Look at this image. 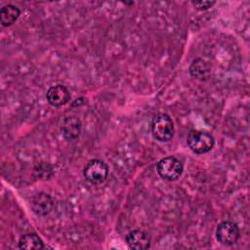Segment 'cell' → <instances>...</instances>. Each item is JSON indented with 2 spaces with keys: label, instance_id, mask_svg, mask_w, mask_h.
Segmentation results:
<instances>
[{
  "label": "cell",
  "instance_id": "cell-1",
  "mask_svg": "<svg viewBox=\"0 0 250 250\" xmlns=\"http://www.w3.org/2000/svg\"><path fill=\"white\" fill-rule=\"evenodd\" d=\"M175 128L172 118L166 113L156 114L151 121V134L152 137L160 142H169L174 136Z\"/></svg>",
  "mask_w": 250,
  "mask_h": 250
},
{
  "label": "cell",
  "instance_id": "cell-2",
  "mask_svg": "<svg viewBox=\"0 0 250 250\" xmlns=\"http://www.w3.org/2000/svg\"><path fill=\"white\" fill-rule=\"evenodd\" d=\"M189 149L195 154H203L214 146V138L211 134L202 130H190L187 137Z\"/></svg>",
  "mask_w": 250,
  "mask_h": 250
},
{
  "label": "cell",
  "instance_id": "cell-3",
  "mask_svg": "<svg viewBox=\"0 0 250 250\" xmlns=\"http://www.w3.org/2000/svg\"><path fill=\"white\" fill-rule=\"evenodd\" d=\"M156 170L157 174L163 180L176 181L183 173V164L178 158L174 156H167L157 162Z\"/></svg>",
  "mask_w": 250,
  "mask_h": 250
},
{
  "label": "cell",
  "instance_id": "cell-4",
  "mask_svg": "<svg viewBox=\"0 0 250 250\" xmlns=\"http://www.w3.org/2000/svg\"><path fill=\"white\" fill-rule=\"evenodd\" d=\"M108 175V167L101 159L90 160L83 169L85 180L92 185H100L104 182Z\"/></svg>",
  "mask_w": 250,
  "mask_h": 250
},
{
  "label": "cell",
  "instance_id": "cell-5",
  "mask_svg": "<svg viewBox=\"0 0 250 250\" xmlns=\"http://www.w3.org/2000/svg\"><path fill=\"white\" fill-rule=\"evenodd\" d=\"M216 238L223 245H233L239 238V229L237 225L230 221L220 223L216 229Z\"/></svg>",
  "mask_w": 250,
  "mask_h": 250
},
{
  "label": "cell",
  "instance_id": "cell-6",
  "mask_svg": "<svg viewBox=\"0 0 250 250\" xmlns=\"http://www.w3.org/2000/svg\"><path fill=\"white\" fill-rule=\"evenodd\" d=\"M54 207V201L52 197L45 193L39 192L30 200V208L34 214L37 216H46L48 215Z\"/></svg>",
  "mask_w": 250,
  "mask_h": 250
},
{
  "label": "cell",
  "instance_id": "cell-7",
  "mask_svg": "<svg viewBox=\"0 0 250 250\" xmlns=\"http://www.w3.org/2000/svg\"><path fill=\"white\" fill-rule=\"evenodd\" d=\"M47 102L52 106H62L70 99V93L67 88L62 84H58L49 88L46 94Z\"/></svg>",
  "mask_w": 250,
  "mask_h": 250
},
{
  "label": "cell",
  "instance_id": "cell-8",
  "mask_svg": "<svg viewBox=\"0 0 250 250\" xmlns=\"http://www.w3.org/2000/svg\"><path fill=\"white\" fill-rule=\"evenodd\" d=\"M126 242L129 248L134 250H145L150 246L149 235L141 229H134L126 235Z\"/></svg>",
  "mask_w": 250,
  "mask_h": 250
},
{
  "label": "cell",
  "instance_id": "cell-9",
  "mask_svg": "<svg viewBox=\"0 0 250 250\" xmlns=\"http://www.w3.org/2000/svg\"><path fill=\"white\" fill-rule=\"evenodd\" d=\"M82 124L78 117L72 115L68 116L63 120L62 126V133L65 140L73 141L77 139L81 134Z\"/></svg>",
  "mask_w": 250,
  "mask_h": 250
},
{
  "label": "cell",
  "instance_id": "cell-10",
  "mask_svg": "<svg viewBox=\"0 0 250 250\" xmlns=\"http://www.w3.org/2000/svg\"><path fill=\"white\" fill-rule=\"evenodd\" d=\"M20 15L21 11L17 6L5 5L0 9V22L3 26H10L18 20Z\"/></svg>",
  "mask_w": 250,
  "mask_h": 250
},
{
  "label": "cell",
  "instance_id": "cell-11",
  "mask_svg": "<svg viewBox=\"0 0 250 250\" xmlns=\"http://www.w3.org/2000/svg\"><path fill=\"white\" fill-rule=\"evenodd\" d=\"M18 246L22 250H38L44 248L42 239L36 233H26L21 236Z\"/></svg>",
  "mask_w": 250,
  "mask_h": 250
},
{
  "label": "cell",
  "instance_id": "cell-12",
  "mask_svg": "<svg viewBox=\"0 0 250 250\" xmlns=\"http://www.w3.org/2000/svg\"><path fill=\"white\" fill-rule=\"evenodd\" d=\"M189 72L191 76H193L194 78L203 80L208 77L210 67L207 64V62L202 59H195L189 66Z\"/></svg>",
  "mask_w": 250,
  "mask_h": 250
},
{
  "label": "cell",
  "instance_id": "cell-13",
  "mask_svg": "<svg viewBox=\"0 0 250 250\" xmlns=\"http://www.w3.org/2000/svg\"><path fill=\"white\" fill-rule=\"evenodd\" d=\"M215 4L214 1H195V2H192V5L197 9V10H200V11H203V10H208L209 8H211L213 5Z\"/></svg>",
  "mask_w": 250,
  "mask_h": 250
}]
</instances>
